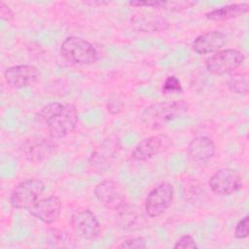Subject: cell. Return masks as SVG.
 I'll use <instances>...</instances> for the list:
<instances>
[{
  "label": "cell",
  "instance_id": "f1b7e54d",
  "mask_svg": "<svg viewBox=\"0 0 249 249\" xmlns=\"http://www.w3.org/2000/svg\"><path fill=\"white\" fill-rule=\"evenodd\" d=\"M130 6H136V7H149V8H155L158 5V1H130L127 3Z\"/></svg>",
  "mask_w": 249,
  "mask_h": 249
},
{
  "label": "cell",
  "instance_id": "cb8c5ba5",
  "mask_svg": "<svg viewBox=\"0 0 249 249\" xmlns=\"http://www.w3.org/2000/svg\"><path fill=\"white\" fill-rule=\"evenodd\" d=\"M147 244L143 237L141 236H133V237H127L124 239L119 245L118 248H137V249H143L146 248Z\"/></svg>",
  "mask_w": 249,
  "mask_h": 249
},
{
  "label": "cell",
  "instance_id": "e0dca14e",
  "mask_svg": "<svg viewBox=\"0 0 249 249\" xmlns=\"http://www.w3.org/2000/svg\"><path fill=\"white\" fill-rule=\"evenodd\" d=\"M214 142L207 136H196L191 140L188 152L191 158L198 162L208 161L215 155Z\"/></svg>",
  "mask_w": 249,
  "mask_h": 249
},
{
  "label": "cell",
  "instance_id": "83f0119b",
  "mask_svg": "<svg viewBox=\"0 0 249 249\" xmlns=\"http://www.w3.org/2000/svg\"><path fill=\"white\" fill-rule=\"evenodd\" d=\"M0 17L6 21H11L14 18V12L3 1L0 2Z\"/></svg>",
  "mask_w": 249,
  "mask_h": 249
},
{
  "label": "cell",
  "instance_id": "7402d4cb",
  "mask_svg": "<svg viewBox=\"0 0 249 249\" xmlns=\"http://www.w3.org/2000/svg\"><path fill=\"white\" fill-rule=\"evenodd\" d=\"M196 2L195 1H158V5L156 9H160L168 12H181L184 10H187L194 5H196Z\"/></svg>",
  "mask_w": 249,
  "mask_h": 249
},
{
  "label": "cell",
  "instance_id": "52a82bcc",
  "mask_svg": "<svg viewBox=\"0 0 249 249\" xmlns=\"http://www.w3.org/2000/svg\"><path fill=\"white\" fill-rule=\"evenodd\" d=\"M174 196L173 186L168 182L157 185L149 192L145 199V212L151 218H157L163 214L171 205Z\"/></svg>",
  "mask_w": 249,
  "mask_h": 249
},
{
  "label": "cell",
  "instance_id": "6da1fadb",
  "mask_svg": "<svg viewBox=\"0 0 249 249\" xmlns=\"http://www.w3.org/2000/svg\"><path fill=\"white\" fill-rule=\"evenodd\" d=\"M38 119L46 125L50 136L58 139L74 131L78 124L79 113L73 104L53 102L41 108Z\"/></svg>",
  "mask_w": 249,
  "mask_h": 249
},
{
  "label": "cell",
  "instance_id": "ac0fdd59",
  "mask_svg": "<svg viewBox=\"0 0 249 249\" xmlns=\"http://www.w3.org/2000/svg\"><path fill=\"white\" fill-rule=\"evenodd\" d=\"M248 11H249L248 3H236V4H231V5H227V6L212 10L206 13L205 17L209 20L224 21V20H229V19L243 16L247 14Z\"/></svg>",
  "mask_w": 249,
  "mask_h": 249
},
{
  "label": "cell",
  "instance_id": "5b68a950",
  "mask_svg": "<svg viewBox=\"0 0 249 249\" xmlns=\"http://www.w3.org/2000/svg\"><path fill=\"white\" fill-rule=\"evenodd\" d=\"M55 150L56 144L53 139L38 136L25 139L19 148L21 157L31 163H40L49 160Z\"/></svg>",
  "mask_w": 249,
  "mask_h": 249
},
{
  "label": "cell",
  "instance_id": "8fae6325",
  "mask_svg": "<svg viewBox=\"0 0 249 249\" xmlns=\"http://www.w3.org/2000/svg\"><path fill=\"white\" fill-rule=\"evenodd\" d=\"M94 195L103 206L111 210L119 211L127 204L125 196L113 180L107 179L99 182L94 189Z\"/></svg>",
  "mask_w": 249,
  "mask_h": 249
},
{
  "label": "cell",
  "instance_id": "3957f363",
  "mask_svg": "<svg viewBox=\"0 0 249 249\" xmlns=\"http://www.w3.org/2000/svg\"><path fill=\"white\" fill-rule=\"evenodd\" d=\"M60 54L68 62L78 65H89L98 60V53L93 45L77 36H69L62 42Z\"/></svg>",
  "mask_w": 249,
  "mask_h": 249
},
{
  "label": "cell",
  "instance_id": "7c38bea8",
  "mask_svg": "<svg viewBox=\"0 0 249 249\" xmlns=\"http://www.w3.org/2000/svg\"><path fill=\"white\" fill-rule=\"evenodd\" d=\"M170 145V138L166 134H156L140 141L131 153L134 160L146 161L165 151Z\"/></svg>",
  "mask_w": 249,
  "mask_h": 249
},
{
  "label": "cell",
  "instance_id": "30bf717a",
  "mask_svg": "<svg viewBox=\"0 0 249 249\" xmlns=\"http://www.w3.org/2000/svg\"><path fill=\"white\" fill-rule=\"evenodd\" d=\"M71 226L73 231L86 240H94L100 233V224L89 209L75 211L71 216Z\"/></svg>",
  "mask_w": 249,
  "mask_h": 249
},
{
  "label": "cell",
  "instance_id": "277c9868",
  "mask_svg": "<svg viewBox=\"0 0 249 249\" xmlns=\"http://www.w3.org/2000/svg\"><path fill=\"white\" fill-rule=\"evenodd\" d=\"M45 184L40 179H26L18 184L10 196V203L17 209H28L43 194Z\"/></svg>",
  "mask_w": 249,
  "mask_h": 249
},
{
  "label": "cell",
  "instance_id": "d6986e66",
  "mask_svg": "<svg viewBox=\"0 0 249 249\" xmlns=\"http://www.w3.org/2000/svg\"><path fill=\"white\" fill-rule=\"evenodd\" d=\"M120 225L126 230L140 229L144 223L143 216L137 211V209L131 208L128 203L118 211Z\"/></svg>",
  "mask_w": 249,
  "mask_h": 249
},
{
  "label": "cell",
  "instance_id": "8992f818",
  "mask_svg": "<svg viewBox=\"0 0 249 249\" xmlns=\"http://www.w3.org/2000/svg\"><path fill=\"white\" fill-rule=\"evenodd\" d=\"M244 61V54L235 49L216 52L205 60L206 70L214 75H223L239 68Z\"/></svg>",
  "mask_w": 249,
  "mask_h": 249
},
{
  "label": "cell",
  "instance_id": "603a6c76",
  "mask_svg": "<svg viewBox=\"0 0 249 249\" xmlns=\"http://www.w3.org/2000/svg\"><path fill=\"white\" fill-rule=\"evenodd\" d=\"M161 91L164 94H171V93H180L183 91L181 83L179 79L173 75L167 76L166 79L164 80L162 87H161Z\"/></svg>",
  "mask_w": 249,
  "mask_h": 249
},
{
  "label": "cell",
  "instance_id": "ba28073f",
  "mask_svg": "<svg viewBox=\"0 0 249 249\" xmlns=\"http://www.w3.org/2000/svg\"><path fill=\"white\" fill-rule=\"evenodd\" d=\"M211 191L218 196H230L242 187V177L233 168H222L217 170L209 179Z\"/></svg>",
  "mask_w": 249,
  "mask_h": 249
},
{
  "label": "cell",
  "instance_id": "484cf974",
  "mask_svg": "<svg viewBox=\"0 0 249 249\" xmlns=\"http://www.w3.org/2000/svg\"><path fill=\"white\" fill-rule=\"evenodd\" d=\"M248 221L249 216L245 215L241 220L238 221V223L235 226L234 229V235L238 239L246 238L249 234V229H248Z\"/></svg>",
  "mask_w": 249,
  "mask_h": 249
},
{
  "label": "cell",
  "instance_id": "d4e9b609",
  "mask_svg": "<svg viewBox=\"0 0 249 249\" xmlns=\"http://www.w3.org/2000/svg\"><path fill=\"white\" fill-rule=\"evenodd\" d=\"M175 249H197L198 245L190 234L182 235L174 244Z\"/></svg>",
  "mask_w": 249,
  "mask_h": 249
},
{
  "label": "cell",
  "instance_id": "4fadbf2b",
  "mask_svg": "<svg viewBox=\"0 0 249 249\" xmlns=\"http://www.w3.org/2000/svg\"><path fill=\"white\" fill-rule=\"evenodd\" d=\"M40 77L39 70L29 64L14 65L6 69L4 78L8 86L13 89H24L34 85Z\"/></svg>",
  "mask_w": 249,
  "mask_h": 249
},
{
  "label": "cell",
  "instance_id": "9a60e30c",
  "mask_svg": "<svg viewBox=\"0 0 249 249\" xmlns=\"http://www.w3.org/2000/svg\"><path fill=\"white\" fill-rule=\"evenodd\" d=\"M132 27L139 32L160 33L164 32L170 28V23L163 17L141 13L134 15L130 19Z\"/></svg>",
  "mask_w": 249,
  "mask_h": 249
},
{
  "label": "cell",
  "instance_id": "5bb4252c",
  "mask_svg": "<svg viewBox=\"0 0 249 249\" xmlns=\"http://www.w3.org/2000/svg\"><path fill=\"white\" fill-rule=\"evenodd\" d=\"M27 211L46 224L56 222L61 212V201L58 196H51L45 198L37 199Z\"/></svg>",
  "mask_w": 249,
  "mask_h": 249
},
{
  "label": "cell",
  "instance_id": "ffe728a7",
  "mask_svg": "<svg viewBox=\"0 0 249 249\" xmlns=\"http://www.w3.org/2000/svg\"><path fill=\"white\" fill-rule=\"evenodd\" d=\"M46 240L48 245L52 248H68L74 246L71 236L58 229L53 228L48 230Z\"/></svg>",
  "mask_w": 249,
  "mask_h": 249
},
{
  "label": "cell",
  "instance_id": "2e32d148",
  "mask_svg": "<svg viewBox=\"0 0 249 249\" xmlns=\"http://www.w3.org/2000/svg\"><path fill=\"white\" fill-rule=\"evenodd\" d=\"M227 42V35L221 31H208L197 36L193 42V50L198 54L218 52Z\"/></svg>",
  "mask_w": 249,
  "mask_h": 249
},
{
  "label": "cell",
  "instance_id": "7a4b0ae2",
  "mask_svg": "<svg viewBox=\"0 0 249 249\" xmlns=\"http://www.w3.org/2000/svg\"><path fill=\"white\" fill-rule=\"evenodd\" d=\"M185 100L159 102L147 107L141 114L142 124L151 129H159L188 111Z\"/></svg>",
  "mask_w": 249,
  "mask_h": 249
},
{
  "label": "cell",
  "instance_id": "4316f807",
  "mask_svg": "<svg viewBox=\"0 0 249 249\" xmlns=\"http://www.w3.org/2000/svg\"><path fill=\"white\" fill-rule=\"evenodd\" d=\"M107 110L111 114H119L123 110V102L118 96H112L106 104Z\"/></svg>",
  "mask_w": 249,
  "mask_h": 249
},
{
  "label": "cell",
  "instance_id": "9c48e42d",
  "mask_svg": "<svg viewBox=\"0 0 249 249\" xmlns=\"http://www.w3.org/2000/svg\"><path fill=\"white\" fill-rule=\"evenodd\" d=\"M121 150L120 138L116 135H111L103 140L102 143L92 152L89 163L99 171L107 169L115 160Z\"/></svg>",
  "mask_w": 249,
  "mask_h": 249
},
{
  "label": "cell",
  "instance_id": "44dd1931",
  "mask_svg": "<svg viewBox=\"0 0 249 249\" xmlns=\"http://www.w3.org/2000/svg\"><path fill=\"white\" fill-rule=\"evenodd\" d=\"M229 88L237 94H247L248 92V73L235 74L229 82Z\"/></svg>",
  "mask_w": 249,
  "mask_h": 249
}]
</instances>
